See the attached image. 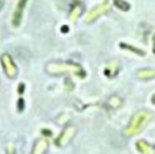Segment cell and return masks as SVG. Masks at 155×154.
<instances>
[{
    "instance_id": "cell-1",
    "label": "cell",
    "mask_w": 155,
    "mask_h": 154,
    "mask_svg": "<svg viewBox=\"0 0 155 154\" xmlns=\"http://www.w3.org/2000/svg\"><path fill=\"white\" fill-rule=\"evenodd\" d=\"M148 120V114L146 113H139L137 114H135V116L133 118L129 127L126 129L125 131V133L130 136V135H133L138 132H140L143 125L146 123Z\"/></svg>"
},
{
    "instance_id": "cell-3",
    "label": "cell",
    "mask_w": 155,
    "mask_h": 154,
    "mask_svg": "<svg viewBox=\"0 0 155 154\" xmlns=\"http://www.w3.org/2000/svg\"><path fill=\"white\" fill-rule=\"evenodd\" d=\"M139 145H141V151L143 152H146V153L151 152V151H149L150 150L149 146L146 143H144L143 142H139Z\"/></svg>"
},
{
    "instance_id": "cell-2",
    "label": "cell",
    "mask_w": 155,
    "mask_h": 154,
    "mask_svg": "<svg viewBox=\"0 0 155 154\" xmlns=\"http://www.w3.org/2000/svg\"><path fill=\"white\" fill-rule=\"evenodd\" d=\"M138 75L141 78H150V77H155V70H145L143 72H140Z\"/></svg>"
}]
</instances>
